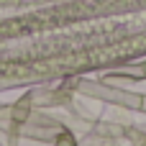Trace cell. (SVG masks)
Wrapping results in <instances>:
<instances>
[{
  "mask_svg": "<svg viewBox=\"0 0 146 146\" xmlns=\"http://www.w3.org/2000/svg\"><path fill=\"white\" fill-rule=\"evenodd\" d=\"M144 69H146V67H144Z\"/></svg>",
  "mask_w": 146,
  "mask_h": 146,
  "instance_id": "cell-1",
  "label": "cell"
}]
</instances>
